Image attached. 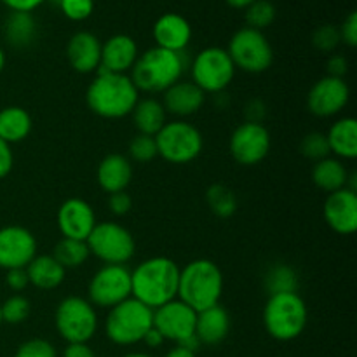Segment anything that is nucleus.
<instances>
[{"label":"nucleus","instance_id":"b1692460","mask_svg":"<svg viewBox=\"0 0 357 357\" xmlns=\"http://www.w3.org/2000/svg\"><path fill=\"white\" fill-rule=\"evenodd\" d=\"M230 316L225 307L213 305L197 312L195 337L202 345H218L229 337Z\"/></svg>","mask_w":357,"mask_h":357},{"label":"nucleus","instance_id":"c03bdc74","mask_svg":"<svg viewBox=\"0 0 357 357\" xmlns=\"http://www.w3.org/2000/svg\"><path fill=\"white\" fill-rule=\"evenodd\" d=\"M326 72L330 77H337V79H344L349 72V61L345 56L333 54L330 56L326 63Z\"/></svg>","mask_w":357,"mask_h":357},{"label":"nucleus","instance_id":"de8ad7c7","mask_svg":"<svg viewBox=\"0 0 357 357\" xmlns=\"http://www.w3.org/2000/svg\"><path fill=\"white\" fill-rule=\"evenodd\" d=\"M244 114L248 115V122H260L264 121L265 117V105L261 103L260 100H251L250 103L246 105V110Z\"/></svg>","mask_w":357,"mask_h":357},{"label":"nucleus","instance_id":"603ef678","mask_svg":"<svg viewBox=\"0 0 357 357\" xmlns=\"http://www.w3.org/2000/svg\"><path fill=\"white\" fill-rule=\"evenodd\" d=\"M164 357H195V352H190V351H187V349L176 345V347L171 349V351L167 352Z\"/></svg>","mask_w":357,"mask_h":357},{"label":"nucleus","instance_id":"2eb2a0df","mask_svg":"<svg viewBox=\"0 0 357 357\" xmlns=\"http://www.w3.org/2000/svg\"><path fill=\"white\" fill-rule=\"evenodd\" d=\"M37 257V239L21 225H7L0 229V268H26Z\"/></svg>","mask_w":357,"mask_h":357},{"label":"nucleus","instance_id":"f03ea898","mask_svg":"<svg viewBox=\"0 0 357 357\" xmlns=\"http://www.w3.org/2000/svg\"><path fill=\"white\" fill-rule=\"evenodd\" d=\"M139 100V91L128 73H110L98 70L86 91V103L98 117L122 119L131 115Z\"/></svg>","mask_w":357,"mask_h":357},{"label":"nucleus","instance_id":"39448f33","mask_svg":"<svg viewBox=\"0 0 357 357\" xmlns=\"http://www.w3.org/2000/svg\"><path fill=\"white\" fill-rule=\"evenodd\" d=\"M309 321L307 303L298 293L268 295L264 309V326L274 340L291 342L305 331Z\"/></svg>","mask_w":357,"mask_h":357},{"label":"nucleus","instance_id":"4468645a","mask_svg":"<svg viewBox=\"0 0 357 357\" xmlns=\"http://www.w3.org/2000/svg\"><path fill=\"white\" fill-rule=\"evenodd\" d=\"M351 100V89L345 79L324 75L310 87L307 94V108L316 117H335Z\"/></svg>","mask_w":357,"mask_h":357},{"label":"nucleus","instance_id":"f704fd0d","mask_svg":"<svg viewBox=\"0 0 357 357\" xmlns=\"http://www.w3.org/2000/svg\"><path fill=\"white\" fill-rule=\"evenodd\" d=\"M0 312H2V321L9 324H21L30 317L31 303L26 296L16 295L9 296L3 303H0Z\"/></svg>","mask_w":357,"mask_h":357},{"label":"nucleus","instance_id":"bb28decb","mask_svg":"<svg viewBox=\"0 0 357 357\" xmlns=\"http://www.w3.org/2000/svg\"><path fill=\"white\" fill-rule=\"evenodd\" d=\"M37 21L31 13H13L7 14L3 21V38L14 49H24L33 44L37 38Z\"/></svg>","mask_w":357,"mask_h":357},{"label":"nucleus","instance_id":"7ed1b4c3","mask_svg":"<svg viewBox=\"0 0 357 357\" xmlns=\"http://www.w3.org/2000/svg\"><path fill=\"white\" fill-rule=\"evenodd\" d=\"M187 66L185 52H171L155 45L138 56L129 77L138 91L157 94L181 80Z\"/></svg>","mask_w":357,"mask_h":357},{"label":"nucleus","instance_id":"393cba45","mask_svg":"<svg viewBox=\"0 0 357 357\" xmlns=\"http://www.w3.org/2000/svg\"><path fill=\"white\" fill-rule=\"evenodd\" d=\"M26 275L31 286L42 291H51L61 286L65 281L66 271L54 260L51 255H38L26 265Z\"/></svg>","mask_w":357,"mask_h":357},{"label":"nucleus","instance_id":"20e7f679","mask_svg":"<svg viewBox=\"0 0 357 357\" xmlns=\"http://www.w3.org/2000/svg\"><path fill=\"white\" fill-rule=\"evenodd\" d=\"M223 295V274L218 264L208 258L192 260L180 268L178 300L195 312L218 305Z\"/></svg>","mask_w":357,"mask_h":357},{"label":"nucleus","instance_id":"13d9d810","mask_svg":"<svg viewBox=\"0 0 357 357\" xmlns=\"http://www.w3.org/2000/svg\"><path fill=\"white\" fill-rule=\"evenodd\" d=\"M54 2H58V0H54Z\"/></svg>","mask_w":357,"mask_h":357},{"label":"nucleus","instance_id":"dca6fc26","mask_svg":"<svg viewBox=\"0 0 357 357\" xmlns=\"http://www.w3.org/2000/svg\"><path fill=\"white\" fill-rule=\"evenodd\" d=\"M195 319L197 312L178 298L153 310V328L162 335L164 340L176 344L195 333Z\"/></svg>","mask_w":357,"mask_h":357},{"label":"nucleus","instance_id":"a19ab883","mask_svg":"<svg viewBox=\"0 0 357 357\" xmlns=\"http://www.w3.org/2000/svg\"><path fill=\"white\" fill-rule=\"evenodd\" d=\"M108 208L114 213L115 216H124L131 211L132 208V197L128 194V192H115V194H110V199H108Z\"/></svg>","mask_w":357,"mask_h":357},{"label":"nucleus","instance_id":"1a4fd4ad","mask_svg":"<svg viewBox=\"0 0 357 357\" xmlns=\"http://www.w3.org/2000/svg\"><path fill=\"white\" fill-rule=\"evenodd\" d=\"M192 82L206 94H220L232 84L236 66L223 47H206L190 63Z\"/></svg>","mask_w":357,"mask_h":357},{"label":"nucleus","instance_id":"9b49d317","mask_svg":"<svg viewBox=\"0 0 357 357\" xmlns=\"http://www.w3.org/2000/svg\"><path fill=\"white\" fill-rule=\"evenodd\" d=\"M86 243L89 253L105 265H126L135 257V237L121 223H96Z\"/></svg>","mask_w":357,"mask_h":357},{"label":"nucleus","instance_id":"412c9836","mask_svg":"<svg viewBox=\"0 0 357 357\" xmlns=\"http://www.w3.org/2000/svg\"><path fill=\"white\" fill-rule=\"evenodd\" d=\"M70 66L79 73H96L101 63V42L91 31H77L66 44Z\"/></svg>","mask_w":357,"mask_h":357},{"label":"nucleus","instance_id":"4d7b16f0","mask_svg":"<svg viewBox=\"0 0 357 357\" xmlns=\"http://www.w3.org/2000/svg\"><path fill=\"white\" fill-rule=\"evenodd\" d=\"M2 323H3V321H2V312H0V326H2Z\"/></svg>","mask_w":357,"mask_h":357},{"label":"nucleus","instance_id":"a878e982","mask_svg":"<svg viewBox=\"0 0 357 357\" xmlns=\"http://www.w3.org/2000/svg\"><path fill=\"white\" fill-rule=\"evenodd\" d=\"M331 153L337 159L354 160L357 157V121L354 117H342L331 124L326 135Z\"/></svg>","mask_w":357,"mask_h":357},{"label":"nucleus","instance_id":"ddd939ff","mask_svg":"<svg viewBox=\"0 0 357 357\" xmlns=\"http://www.w3.org/2000/svg\"><path fill=\"white\" fill-rule=\"evenodd\" d=\"M272 138L268 129L260 122H243L230 135L229 150L232 159L241 166H257L271 152Z\"/></svg>","mask_w":357,"mask_h":357},{"label":"nucleus","instance_id":"864d4df0","mask_svg":"<svg viewBox=\"0 0 357 357\" xmlns=\"http://www.w3.org/2000/svg\"><path fill=\"white\" fill-rule=\"evenodd\" d=\"M255 0H225L227 6H230L232 9H246L253 3Z\"/></svg>","mask_w":357,"mask_h":357},{"label":"nucleus","instance_id":"f8f14e48","mask_svg":"<svg viewBox=\"0 0 357 357\" xmlns=\"http://www.w3.org/2000/svg\"><path fill=\"white\" fill-rule=\"evenodd\" d=\"M131 298V271L126 265H103L91 278L87 300L98 309H108Z\"/></svg>","mask_w":357,"mask_h":357},{"label":"nucleus","instance_id":"6e6552de","mask_svg":"<svg viewBox=\"0 0 357 357\" xmlns=\"http://www.w3.org/2000/svg\"><path fill=\"white\" fill-rule=\"evenodd\" d=\"M56 330L68 344H87L98 331L96 307L82 296H66L54 314Z\"/></svg>","mask_w":357,"mask_h":357},{"label":"nucleus","instance_id":"473e14b6","mask_svg":"<svg viewBox=\"0 0 357 357\" xmlns=\"http://www.w3.org/2000/svg\"><path fill=\"white\" fill-rule=\"evenodd\" d=\"M206 202L213 215H216L218 218H230L237 211V197L232 188H229L227 185H211L206 192Z\"/></svg>","mask_w":357,"mask_h":357},{"label":"nucleus","instance_id":"423d86ee","mask_svg":"<svg viewBox=\"0 0 357 357\" xmlns=\"http://www.w3.org/2000/svg\"><path fill=\"white\" fill-rule=\"evenodd\" d=\"M153 326V310L136 298H128L112 307L105 321V333L115 345H135Z\"/></svg>","mask_w":357,"mask_h":357},{"label":"nucleus","instance_id":"2f4dec72","mask_svg":"<svg viewBox=\"0 0 357 357\" xmlns=\"http://www.w3.org/2000/svg\"><path fill=\"white\" fill-rule=\"evenodd\" d=\"M265 288L268 295L278 293H296L298 291V274L295 268L286 264H278L268 268L265 275Z\"/></svg>","mask_w":357,"mask_h":357},{"label":"nucleus","instance_id":"79ce46f5","mask_svg":"<svg viewBox=\"0 0 357 357\" xmlns=\"http://www.w3.org/2000/svg\"><path fill=\"white\" fill-rule=\"evenodd\" d=\"M340 31V38L345 45L349 47H356L357 45V13L352 10L347 17L344 20L342 26L338 28Z\"/></svg>","mask_w":357,"mask_h":357},{"label":"nucleus","instance_id":"9d476101","mask_svg":"<svg viewBox=\"0 0 357 357\" xmlns=\"http://www.w3.org/2000/svg\"><path fill=\"white\" fill-rule=\"evenodd\" d=\"M236 70L248 73H261L271 68L274 61V49L264 31L244 26L230 37L227 45Z\"/></svg>","mask_w":357,"mask_h":357},{"label":"nucleus","instance_id":"0eeeda50","mask_svg":"<svg viewBox=\"0 0 357 357\" xmlns=\"http://www.w3.org/2000/svg\"><path fill=\"white\" fill-rule=\"evenodd\" d=\"M153 138L157 143V155L178 166L197 159L204 146L201 131L187 121L166 122Z\"/></svg>","mask_w":357,"mask_h":357},{"label":"nucleus","instance_id":"72a5a7b5","mask_svg":"<svg viewBox=\"0 0 357 357\" xmlns=\"http://www.w3.org/2000/svg\"><path fill=\"white\" fill-rule=\"evenodd\" d=\"M246 23L253 30L264 31L271 26L275 20V7L271 0H255L250 7H246Z\"/></svg>","mask_w":357,"mask_h":357},{"label":"nucleus","instance_id":"f3484780","mask_svg":"<svg viewBox=\"0 0 357 357\" xmlns=\"http://www.w3.org/2000/svg\"><path fill=\"white\" fill-rule=\"evenodd\" d=\"M324 222L340 236H352L357 230V192L351 188L328 194L323 206Z\"/></svg>","mask_w":357,"mask_h":357},{"label":"nucleus","instance_id":"3c124183","mask_svg":"<svg viewBox=\"0 0 357 357\" xmlns=\"http://www.w3.org/2000/svg\"><path fill=\"white\" fill-rule=\"evenodd\" d=\"M176 345H180V347L187 349V351H190V352H197L199 347H201L202 344L199 342V338L195 337V333H194V335H190V337L185 338V340H181L180 344H176Z\"/></svg>","mask_w":357,"mask_h":357},{"label":"nucleus","instance_id":"cd10ccee","mask_svg":"<svg viewBox=\"0 0 357 357\" xmlns=\"http://www.w3.org/2000/svg\"><path fill=\"white\" fill-rule=\"evenodd\" d=\"M349 171L345 164L337 157H326L323 160L314 162L312 167V181L317 188H321L326 194L340 190L347 187Z\"/></svg>","mask_w":357,"mask_h":357},{"label":"nucleus","instance_id":"5fc2aeb1","mask_svg":"<svg viewBox=\"0 0 357 357\" xmlns=\"http://www.w3.org/2000/svg\"><path fill=\"white\" fill-rule=\"evenodd\" d=\"M3 66H6V52H3V49L0 47V73H2Z\"/></svg>","mask_w":357,"mask_h":357},{"label":"nucleus","instance_id":"ea45409f","mask_svg":"<svg viewBox=\"0 0 357 357\" xmlns=\"http://www.w3.org/2000/svg\"><path fill=\"white\" fill-rule=\"evenodd\" d=\"M14 357H58V354L51 342L44 338H31L17 347Z\"/></svg>","mask_w":357,"mask_h":357},{"label":"nucleus","instance_id":"58836bf2","mask_svg":"<svg viewBox=\"0 0 357 357\" xmlns=\"http://www.w3.org/2000/svg\"><path fill=\"white\" fill-rule=\"evenodd\" d=\"M56 3L70 21H84L94 13V0H58Z\"/></svg>","mask_w":357,"mask_h":357},{"label":"nucleus","instance_id":"6ab92c4d","mask_svg":"<svg viewBox=\"0 0 357 357\" xmlns=\"http://www.w3.org/2000/svg\"><path fill=\"white\" fill-rule=\"evenodd\" d=\"M138 44L131 35H112L107 42L101 44L100 70L110 73H128L138 59Z\"/></svg>","mask_w":357,"mask_h":357},{"label":"nucleus","instance_id":"a211bd4d","mask_svg":"<svg viewBox=\"0 0 357 357\" xmlns=\"http://www.w3.org/2000/svg\"><path fill=\"white\" fill-rule=\"evenodd\" d=\"M58 229L66 239L87 241L96 227V215L91 204L84 199L72 197L63 202L58 209Z\"/></svg>","mask_w":357,"mask_h":357},{"label":"nucleus","instance_id":"8fccbe9b","mask_svg":"<svg viewBox=\"0 0 357 357\" xmlns=\"http://www.w3.org/2000/svg\"><path fill=\"white\" fill-rule=\"evenodd\" d=\"M143 342H145V344L149 345L150 349H157V347H160V345H162L164 338H162V335H160L159 331H157L155 328L152 326L149 330V333H146L145 337H143Z\"/></svg>","mask_w":357,"mask_h":357},{"label":"nucleus","instance_id":"e433bc0d","mask_svg":"<svg viewBox=\"0 0 357 357\" xmlns=\"http://www.w3.org/2000/svg\"><path fill=\"white\" fill-rule=\"evenodd\" d=\"M129 157L135 162H150L157 157V143L153 136L136 135L129 142Z\"/></svg>","mask_w":357,"mask_h":357},{"label":"nucleus","instance_id":"4be33fe9","mask_svg":"<svg viewBox=\"0 0 357 357\" xmlns=\"http://www.w3.org/2000/svg\"><path fill=\"white\" fill-rule=\"evenodd\" d=\"M204 101L206 93L199 89L192 80H178L169 89L164 91L160 103H162L166 114L176 115L183 121L185 117L197 114L202 105H204Z\"/></svg>","mask_w":357,"mask_h":357},{"label":"nucleus","instance_id":"c9c22d12","mask_svg":"<svg viewBox=\"0 0 357 357\" xmlns=\"http://www.w3.org/2000/svg\"><path fill=\"white\" fill-rule=\"evenodd\" d=\"M300 152H302L303 157H307L309 160H323L326 157L331 155L330 145H328V138L324 132L319 131H312L302 139L300 143Z\"/></svg>","mask_w":357,"mask_h":357},{"label":"nucleus","instance_id":"a18cd8bd","mask_svg":"<svg viewBox=\"0 0 357 357\" xmlns=\"http://www.w3.org/2000/svg\"><path fill=\"white\" fill-rule=\"evenodd\" d=\"M14 167V153L9 143L0 139V180L9 176V173Z\"/></svg>","mask_w":357,"mask_h":357},{"label":"nucleus","instance_id":"f257e3e1","mask_svg":"<svg viewBox=\"0 0 357 357\" xmlns=\"http://www.w3.org/2000/svg\"><path fill=\"white\" fill-rule=\"evenodd\" d=\"M180 267L167 257L143 260L131 271V296L155 310L178 298Z\"/></svg>","mask_w":357,"mask_h":357},{"label":"nucleus","instance_id":"37998d69","mask_svg":"<svg viewBox=\"0 0 357 357\" xmlns=\"http://www.w3.org/2000/svg\"><path fill=\"white\" fill-rule=\"evenodd\" d=\"M6 284L9 286V289H13V291H23V289L30 284L26 271H24V268H13V271H7Z\"/></svg>","mask_w":357,"mask_h":357},{"label":"nucleus","instance_id":"09e8293b","mask_svg":"<svg viewBox=\"0 0 357 357\" xmlns=\"http://www.w3.org/2000/svg\"><path fill=\"white\" fill-rule=\"evenodd\" d=\"M63 357H96V354L87 344H68Z\"/></svg>","mask_w":357,"mask_h":357},{"label":"nucleus","instance_id":"6e6d98bb","mask_svg":"<svg viewBox=\"0 0 357 357\" xmlns=\"http://www.w3.org/2000/svg\"><path fill=\"white\" fill-rule=\"evenodd\" d=\"M122 357H152V356L143 354V352H132V354H126V356H122Z\"/></svg>","mask_w":357,"mask_h":357},{"label":"nucleus","instance_id":"4c0bfd02","mask_svg":"<svg viewBox=\"0 0 357 357\" xmlns=\"http://www.w3.org/2000/svg\"><path fill=\"white\" fill-rule=\"evenodd\" d=\"M340 31L333 24H323L312 33V44L321 52H333L340 45Z\"/></svg>","mask_w":357,"mask_h":357},{"label":"nucleus","instance_id":"c85d7f7f","mask_svg":"<svg viewBox=\"0 0 357 357\" xmlns=\"http://www.w3.org/2000/svg\"><path fill=\"white\" fill-rule=\"evenodd\" d=\"M33 121L23 107H6L0 110V139L9 145L21 143L30 136Z\"/></svg>","mask_w":357,"mask_h":357},{"label":"nucleus","instance_id":"c756f323","mask_svg":"<svg viewBox=\"0 0 357 357\" xmlns=\"http://www.w3.org/2000/svg\"><path fill=\"white\" fill-rule=\"evenodd\" d=\"M132 122L139 135L155 136L166 124V110L157 98H139L136 107L131 112Z\"/></svg>","mask_w":357,"mask_h":357},{"label":"nucleus","instance_id":"7c9ffc66","mask_svg":"<svg viewBox=\"0 0 357 357\" xmlns=\"http://www.w3.org/2000/svg\"><path fill=\"white\" fill-rule=\"evenodd\" d=\"M89 248H87L86 241L77 239H66L63 237L54 248V260L61 265L63 268H77L84 265L89 258Z\"/></svg>","mask_w":357,"mask_h":357},{"label":"nucleus","instance_id":"49530a36","mask_svg":"<svg viewBox=\"0 0 357 357\" xmlns=\"http://www.w3.org/2000/svg\"><path fill=\"white\" fill-rule=\"evenodd\" d=\"M13 13H33L47 0H0Z\"/></svg>","mask_w":357,"mask_h":357},{"label":"nucleus","instance_id":"5701e85b","mask_svg":"<svg viewBox=\"0 0 357 357\" xmlns=\"http://www.w3.org/2000/svg\"><path fill=\"white\" fill-rule=\"evenodd\" d=\"M98 185L107 194L124 192L132 180L131 160L121 153H110L103 157L96 171Z\"/></svg>","mask_w":357,"mask_h":357},{"label":"nucleus","instance_id":"aec40b11","mask_svg":"<svg viewBox=\"0 0 357 357\" xmlns=\"http://www.w3.org/2000/svg\"><path fill=\"white\" fill-rule=\"evenodd\" d=\"M152 33L157 47L171 52H185L192 40L190 23L178 13L162 14L153 24Z\"/></svg>","mask_w":357,"mask_h":357}]
</instances>
